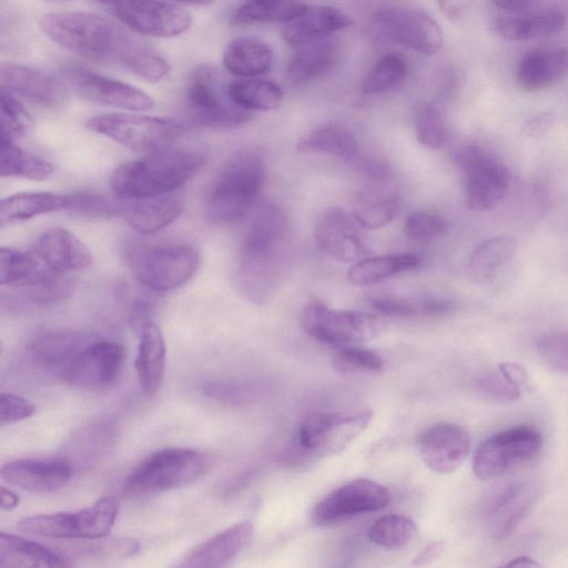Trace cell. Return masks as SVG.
I'll list each match as a JSON object with an SVG mask.
<instances>
[{
	"instance_id": "6f0895ef",
	"label": "cell",
	"mask_w": 568,
	"mask_h": 568,
	"mask_svg": "<svg viewBox=\"0 0 568 568\" xmlns=\"http://www.w3.org/2000/svg\"><path fill=\"white\" fill-rule=\"evenodd\" d=\"M555 116L550 112H541L530 120H528L524 128L523 133L528 138H541L544 136L554 125Z\"/></svg>"
},
{
	"instance_id": "f907efd6",
	"label": "cell",
	"mask_w": 568,
	"mask_h": 568,
	"mask_svg": "<svg viewBox=\"0 0 568 568\" xmlns=\"http://www.w3.org/2000/svg\"><path fill=\"white\" fill-rule=\"evenodd\" d=\"M536 348L541 358L556 372L568 374V333L557 332L539 336Z\"/></svg>"
},
{
	"instance_id": "7a4b0ae2",
	"label": "cell",
	"mask_w": 568,
	"mask_h": 568,
	"mask_svg": "<svg viewBox=\"0 0 568 568\" xmlns=\"http://www.w3.org/2000/svg\"><path fill=\"white\" fill-rule=\"evenodd\" d=\"M203 163L201 152L171 146L119 165L111 174L110 186L119 199L165 195L185 184Z\"/></svg>"
},
{
	"instance_id": "cb8c5ba5",
	"label": "cell",
	"mask_w": 568,
	"mask_h": 568,
	"mask_svg": "<svg viewBox=\"0 0 568 568\" xmlns=\"http://www.w3.org/2000/svg\"><path fill=\"white\" fill-rule=\"evenodd\" d=\"M95 337L88 332L58 328L38 333L28 345L31 359L61 376L74 357Z\"/></svg>"
},
{
	"instance_id": "277c9868",
	"label": "cell",
	"mask_w": 568,
	"mask_h": 568,
	"mask_svg": "<svg viewBox=\"0 0 568 568\" xmlns=\"http://www.w3.org/2000/svg\"><path fill=\"white\" fill-rule=\"evenodd\" d=\"M211 455L190 447L160 449L142 459L126 476L122 494L144 497L187 486L212 467Z\"/></svg>"
},
{
	"instance_id": "003e7915",
	"label": "cell",
	"mask_w": 568,
	"mask_h": 568,
	"mask_svg": "<svg viewBox=\"0 0 568 568\" xmlns=\"http://www.w3.org/2000/svg\"><path fill=\"white\" fill-rule=\"evenodd\" d=\"M51 1H63V0H51Z\"/></svg>"
},
{
	"instance_id": "7402d4cb",
	"label": "cell",
	"mask_w": 568,
	"mask_h": 568,
	"mask_svg": "<svg viewBox=\"0 0 568 568\" xmlns=\"http://www.w3.org/2000/svg\"><path fill=\"white\" fill-rule=\"evenodd\" d=\"M72 476L73 465L63 457L17 459L1 468V478L8 484L40 494L62 488Z\"/></svg>"
},
{
	"instance_id": "6125c7cd",
	"label": "cell",
	"mask_w": 568,
	"mask_h": 568,
	"mask_svg": "<svg viewBox=\"0 0 568 568\" xmlns=\"http://www.w3.org/2000/svg\"><path fill=\"white\" fill-rule=\"evenodd\" d=\"M496 7L515 11L520 10L529 6L531 0H490Z\"/></svg>"
},
{
	"instance_id": "60d3db41",
	"label": "cell",
	"mask_w": 568,
	"mask_h": 568,
	"mask_svg": "<svg viewBox=\"0 0 568 568\" xmlns=\"http://www.w3.org/2000/svg\"><path fill=\"white\" fill-rule=\"evenodd\" d=\"M52 173L53 168L48 161L22 150L13 139L0 135V174L2 178L19 176L43 181Z\"/></svg>"
},
{
	"instance_id": "680465c9",
	"label": "cell",
	"mask_w": 568,
	"mask_h": 568,
	"mask_svg": "<svg viewBox=\"0 0 568 568\" xmlns=\"http://www.w3.org/2000/svg\"><path fill=\"white\" fill-rule=\"evenodd\" d=\"M498 371L511 383L520 388L528 385L529 378L526 369L514 362H503L498 365Z\"/></svg>"
},
{
	"instance_id": "d6a6232c",
	"label": "cell",
	"mask_w": 568,
	"mask_h": 568,
	"mask_svg": "<svg viewBox=\"0 0 568 568\" xmlns=\"http://www.w3.org/2000/svg\"><path fill=\"white\" fill-rule=\"evenodd\" d=\"M71 562L51 548L12 534H0V567H67Z\"/></svg>"
},
{
	"instance_id": "d6986e66",
	"label": "cell",
	"mask_w": 568,
	"mask_h": 568,
	"mask_svg": "<svg viewBox=\"0 0 568 568\" xmlns=\"http://www.w3.org/2000/svg\"><path fill=\"white\" fill-rule=\"evenodd\" d=\"M417 450L428 469L439 475L455 473L470 450L467 430L455 423L439 422L425 428L417 438Z\"/></svg>"
},
{
	"instance_id": "f6af8a7d",
	"label": "cell",
	"mask_w": 568,
	"mask_h": 568,
	"mask_svg": "<svg viewBox=\"0 0 568 568\" xmlns=\"http://www.w3.org/2000/svg\"><path fill=\"white\" fill-rule=\"evenodd\" d=\"M414 128L419 143L429 149H439L447 140L443 115L433 103L424 102L416 108Z\"/></svg>"
},
{
	"instance_id": "3957f363",
	"label": "cell",
	"mask_w": 568,
	"mask_h": 568,
	"mask_svg": "<svg viewBox=\"0 0 568 568\" xmlns=\"http://www.w3.org/2000/svg\"><path fill=\"white\" fill-rule=\"evenodd\" d=\"M265 179L263 156L254 150L233 155L222 168L210 189L206 219L226 224L244 216L257 199Z\"/></svg>"
},
{
	"instance_id": "816d5d0a",
	"label": "cell",
	"mask_w": 568,
	"mask_h": 568,
	"mask_svg": "<svg viewBox=\"0 0 568 568\" xmlns=\"http://www.w3.org/2000/svg\"><path fill=\"white\" fill-rule=\"evenodd\" d=\"M476 384L480 393L498 402H513L521 394V388L511 383L500 372L484 374L477 378Z\"/></svg>"
},
{
	"instance_id": "4316f807",
	"label": "cell",
	"mask_w": 568,
	"mask_h": 568,
	"mask_svg": "<svg viewBox=\"0 0 568 568\" xmlns=\"http://www.w3.org/2000/svg\"><path fill=\"white\" fill-rule=\"evenodd\" d=\"M119 215L141 234H153L174 222L183 211L180 197L173 193L142 199H121Z\"/></svg>"
},
{
	"instance_id": "e7e4bbea",
	"label": "cell",
	"mask_w": 568,
	"mask_h": 568,
	"mask_svg": "<svg viewBox=\"0 0 568 568\" xmlns=\"http://www.w3.org/2000/svg\"><path fill=\"white\" fill-rule=\"evenodd\" d=\"M180 3L193 4V6H209L215 2L216 0H174Z\"/></svg>"
},
{
	"instance_id": "8fae6325",
	"label": "cell",
	"mask_w": 568,
	"mask_h": 568,
	"mask_svg": "<svg viewBox=\"0 0 568 568\" xmlns=\"http://www.w3.org/2000/svg\"><path fill=\"white\" fill-rule=\"evenodd\" d=\"M456 160L465 176V202L474 211H487L505 197L510 172L507 166L479 145H463Z\"/></svg>"
},
{
	"instance_id": "52a82bcc",
	"label": "cell",
	"mask_w": 568,
	"mask_h": 568,
	"mask_svg": "<svg viewBox=\"0 0 568 568\" xmlns=\"http://www.w3.org/2000/svg\"><path fill=\"white\" fill-rule=\"evenodd\" d=\"M541 447V433L532 426L519 425L499 430L476 448L473 471L480 480L504 477L535 460Z\"/></svg>"
},
{
	"instance_id": "5bb4252c",
	"label": "cell",
	"mask_w": 568,
	"mask_h": 568,
	"mask_svg": "<svg viewBox=\"0 0 568 568\" xmlns=\"http://www.w3.org/2000/svg\"><path fill=\"white\" fill-rule=\"evenodd\" d=\"M125 356V348L122 344L94 338L69 364L62 378L75 388L106 389L120 377Z\"/></svg>"
},
{
	"instance_id": "b9f144b4",
	"label": "cell",
	"mask_w": 568,
	"mask_h": 568,
	"mask_svg": "<svg viewBox=\"0 0 568 568\" xmlns=\"http://www.w3.org/2000/svg\"><path fill=\"white\" fill-rule=\"evenodd\" d=\"M225 94L232 103L250 111L274 110L283 101L282 89L275 82L264 79L231 82Z\"/></svg>"
},
{
	"instance_id": "91938a15",
	"label": "cell",
	"mask_w": 568,
	"mask_h": 568,
	"mask_svg": "<svg viewBox=\"0 0 568 568\" xmlns=\"http://www.w3.org/2000/svg\"><path fill=\"white\" fill-rule=\"evenodd\" d=\"M444 541H434L429 544L414 560V565H426L438 558L445 550Z\"/></svg>"
},
{
	"instance_id": "6da1fadb",
	"label": "cell",
	"mask_w": 568,
	"mask_h": 568,
	"mask_svg": "<svg viewBox=\"0 0 568 568\" xmlns=\"http://www.w3.org/2000/svg\"><path fill=\"white\" fill-rule=\"evenodd\" d=\"M40 29L71 52L122 67L150 82L161 81L170 71V64L156 50L93 13H49L41 18Z\"/></svg>"
},
{
	"instance_id": "11a10c76",
	"label": "cell",
	"mask_w": 568,
	"mask_h": 568,
	"mask_svg": "<svg viewBox=\"0 0 568 568\" xmlns=\"http://www.w3.org/2000/svg\"><path fill=\"white\" fill-rule=\"evenodd\" d=\"M371 308L388 317H412L422 314V302L412 303L393 297H377L369 301Z\"/></svg>"
},
{
	"instance_id": "ba28073f",
	"label": "cell",
	"mask_w": 568,
	"mask_h": 568,
	"mask_svg": "<svg viewBox=\"0 0 568 568\" xmlns=\"http://www.w3.org/2000/svg\"><path fill=\"white\" fill-rule=\"evenodd\" d=\"M371 408L345 412L312 413L298 424L295 443L312 457L333 456L347 448L369 426Z\"/></svg>"
},
{
	"instance_id": "7dc6e473",
	"label": "cell",
	"mask_w": 568,
	"mask_h": 568,
	"mask_svg": "<svg viewBox=\"0 0 568 568\" xmlns=\"http://www.w3.org/2000/svg\"><path fill=\"white\" fill-rule=\"evenodd\" d=\"M333 367L344 374L377 373L384 367L383 358L375 352L348 347L336 353L332 358Z\"/></svg>"
},
{
	"instance_id": "03108f58",
	"label": "cell",
	"mask_w": 568,
	"mask_h": 568,
	"mask_svg": "<svg viewBox=\"0 0 568 568\" xmlns=\"http://www.w3.org/2000/svg\"><path fill=\"white\" fill-rule=\"evenodd\" d=\"M97 1H100V2H103V3H116L119 0H97Z\"/></svg>"
},
{
	"instance_id": "2e32d148",
	"label": "cell",
	"mask_w": 568,
	"mask_h": 568,
	"mask_svg": "<svg viewBox=\"0 0 568 568\" xmlns=\"http://www.w3.org/2000/svg\"><path fill=\"white\" fill-rule=\"evenodd\" d=\"M113 6L114 13L125 26L144 36L178 37L192 23L187 11L163 0H119Z\"/></svg>"
},
{
	"instance_id": "ee69618b",
	"label": "cell",
	"mask_w": 568,
	"mask_h": 568,
	"mask_svg": "<svg viewBox=\"0 0 568 568\" xmlns=\"http://www.w3.org/2000/svg\"><path fill=\"white\" fill-rule=\"evenodd\" d=\"M418 532L410 518L389 514L374 521L367 531L369 540L385 549H400L409 545Z\"/></svg>"
},
{
	"instance_id": "ffe728a7",
	"label": "cell",
	"mask_w": 568,
	"mask_h": 568,
	"mask_svg": "<svg viewBox=\"0 0 568 568\" xmlns=\"http://www.w3.org/2000/svg\"><path fill=\"white\" fill-rule=\"evenodd\" d=\"M357 224L352 214L338 207H329L315 222V241L331 257L342 262H357L369 254Z\"/></svg>"
},
{
	"instance_id": "c3c4849f",
	"label": "cell",
	"mask_w": 568,
	"mask_h": 568,
	"mask_svg": "<svg viewBox=\"0 0 568 568\" xmlns=\"http://www.w3.org/2000/svg\"><path fill=\"white\" fill-rule=\"evenodd\" d=\"M32 119L17 97L7 90L1 92V134L11 139L24 135Z\"/></svg>"
},
{
	"instance_id": "f5cc1de1",
	"label": "cell",
	"mask_w": 568,
	"mask_h": 568,
	"mask_svg": "<svg viewBox=\"0 0 568 568\" xmlns=\"http://www.w3.org/2000/svg\"><path fill=\"white\" fill-rule=\"evenodd\" d=\"M138 549L139 545L134 540L115 539L91 544L83 549L80 548L79 554L94 559H116L131 556L136 552Z\"/></svg>"
},
{
	"instance_id": "681fc988",
	"label": "cell",
	"mask_w": 568,
	"mask_h": 568,
	"mask_svg": "<svg viewBox=\"0 0 568 568\" xmlns=\"http://www.w3.org/2000/svg\"><path fill=\"white\" fill-rule=\"evenodd\" d=\"M67 211L87 217H111L119 215L118 203L93 193L74 192L68 194Z\"/></svg>"
},
{
	"instance_id": "7bdbcfd3",
	"label": "cell",
	"mask_w": 568,
	"mask_h": 568,
	"mask_svg": "<svg viewBox=\"0 0 568 568\" xmlns=\"http://www.w3.org/2000/svg\"><path fill=\"white\" fill-rule=\"evenodd\" d=\"M409 67L398 53H387L376 61L365 75L361 90L365 94H381L399 87L407 78Z\"/></svg>"
},
{
	"instance_id": "74e56055",
	"label": "cell",
	"mask_w": 568,
	"mask_h": 568,
	"mask_svg": "<svg viewBox=\"0 0 568 568\" xmlns=\"http://www.w3.org/2000/svg\"><path fill=\"white\" fill-rule=\"evenodd\" d=\"M303 0H245L231 14L233 24L290 22L307 10Z\"/></svg>"
},
{
	"instance_id": "e0dca14e",
	"label": "cell",
	"mask_w": 568,
	"mask_h": 568,
	"mask_svg": "<svg viewBox=\"0 0 568 568\" xmlns=\"http://www.w3.org/2000/svg\"><path fill=\"white\" fill-rule=\"evenodd\" d=\"M63 77L78 95L97 104L129 111H146L154 106L152 98L139 88L81 67L65 68Z\"/></svg>"
},
{
	"instance_id": "1f68e13d",
	"label": "cell",
	"mask_w": 568,
	"mask_h": 568,
	"mask_svg": "<svg viewBox=\"0 0 568 568\" xmlns=\"http://www.w3.org/2000/svg\"><path fill=\"white\" fill-rule=\"evenodd\" d=\"M389 184L367 183V186L355 195L352 215L359 225L379 229L394 220L400 200Z\"/></svg>"
},
{
	"instance_id": "9c48e42d",
	"label": "cell",
	"mask_w": 568,
	"mask_h": 568,
	"mask_svg": "<svg viewBox=\"0 0 568 568\" xmlns=\"http://www.w3.org/2000/svg\"><path fill=\"white\" fill-rule=\"evenodd\" d=\"M87 126L116 143L141 153L171 148L183 126L172 120L129 113H108L90 118Z\"/></svg>"
},
{
	"instance_id": "4fadbf2b",
	"label": "cell",
	"mask_w": 568,
	"mask_h": 568,
	"mask_svg": "<svg viewBox=\"0 0 568 568\" xmlns=\"http://www.w3.org/2000/svg\"><path fill=\"white\" fill-rule=\"evenodd\" d=\"M301 324L310 336L327 344L362 343L378 333V323L373 315L331 308L320 301L304 307Z\"/></svg>"
},
{
	"instance_id": "83f0119b",
	"label": "cell",
	"mask_w": 568,
	"mask_h": 568,
	"mask_svg": "<svg viewBox=\"0 0 568 568\" xmlns=\"http://www.w3.org/2000/svg\"><path fill=\"white\" fill-rule=\"evenodd\" d=\"M568 74V47L534 49L516 68L518 85L528 92L544 90Z\"/></svg>"
},
{
	"instance_id": "9a60e30c",
	"label": "cell",
	"mask_w": 568,
	"mask_h": 568,
	"mask_svg": "<svg viewBox=\"0 0 568 568\" xmlns=\"http://www.w3.org/2000/svg\"><path fill=\"white\" fill-rule=\"evenodd\" d=\"M388 489L371 479H354L331 491L311 511L315 525L325 526L354 516L385 508Z\"/></svg>"
},
{
	"instance_id": "d4e9b609",
	"label": "cell",
	"mask_w": 568,
	"mask_h": 568,
	"mask_svg": "<svg viewBox=\"0 0 568 568\" xmlns=\"http://www.w3.org/2000/svg\"><path fill=\"white\" fill-rule=\"evenodd\" d=\"M54 273L71 275L92 264L89 248L71 232L61 227L43 232L31 247Z\"/></svg>"
},
{
	"instance_id": "bcb514c9",
	"label": "cell",
	"mask_w": 568,
	"mask_h": 568,
	"mask_svg": "<svg viewBox=\"0 0 568 568\" xmlns=\"http://www.w3.org/2000/svg\"><path fill=\"white\" fill-rule=\"evenodd\" d=\"M447 221L433 212L417 210L410 212L404 223L406 236L415 242H429L445 234Z\"/></svg>"
},
{
	"instance_id": "7c38bea8",
	"label": "cell",
	"mask_w": 568,
	"mask_h": 568,
	"mask_svg": "<svg viewBox=\"0 0 568 568\" xmlns=\"http://www.w3.org/2000/svg\"><path fill=\"white\" fill-rule=\"evenodd\" d=\"M369 27L378 39L402 44L426 55L436 54L444 44L440 26L418 9L377 10L369 19Z\"/></svg>"
},
{
	"instance_id": "e575fe53",
	"label": "cell",
	"mask_w": 568,
	"mask_h": 568,
	"mask_svg": "<svg viewBox=\"0 0 568 568\" xmlns=\"http://www.w3.org/2000/svg\"><path fill=\"white\" fill-rule=\"evenodd\" d=\"M273 62V49L254 37L232 40L224 50L225 69L239 77H256L266 73Z\"/></svg>"
},
{
	"instance_id": "30bf717a",
	"label": "cell",
	"mask_w": 568,
	"mask_h": 568,
	"mask_svg": "<svg viewBox=\"0 0 568 568\" xmlns=\"http://www.w3.org/2000/svg\"><path fill=\"white\" fill-rule=\"evenodd\" d=\"M217 73L209 65L196 68L185 88L190 122L206 129H235L248 122L253 112L222 100Z\"/></svg>"
},
{
	"instance_id": "836d02e7",
	"label": "cell",
	"mask_w": 568,
	"mask_h": 568,
	"mask_svg": "<svg viewBox=\"0 0 568 568\" xmlns=\"http://www.w3.org/2000/svg\"><path fill=\"white\" fill-rule=\"evenodd\" d=\"M566 18L560 11H546L523 17H501L491 23L493 32L508 41L549 38L562 31Z\"/></svg>"
},
{
	"instance_id": "4dcf8cb0",
	"label": "cell",
	"mask_w": 568,
	"mask_h": 568,
	"mask_svg": "<svg viewBox=\"0 0 568 568\" xmlns=\"http://www.w3.org/2000/svg\"><path fill=\"white\" fill-rule=\"evenodd\" d=\"M140 342L135 357L138 379L146 397H153L163 381L166 348L160 328L148 322L140 331Z\"/></svg>"
},
{
	"instance_id": "ac0fdd59",
	"label": "cell",
	"mask_w": 568,
	"mask_h": 568,
	"mask_svg": "<svg viewBox=\"0 0 568 568\" xmlns=\"http://www.w3.org/2000/svg\"><path fill=\"white\" fill-rule=\"evenodd\" d=\"M539 488L531 481H508L494 488L484 504V519L493 538L507 537L537 501Z\"/></svg>"
},
{
	"instance_id": "f1b7e54d",
	"label": "cell",
	"mask_w": 568,
	"mask_h": 568,
	"mask_svg": "<svg viewBox=\"0 0 568 568\" xmlns=\"http://www.w3.org/2000/svg\"><path fill=\"white\" fill-rule=\"evenodd\" d=\"M285 73L294 84H306L332 72L342 58V45L335 39H321L296 48Z\"/></svg>"
},
{
	"instance_id": "8992f818",
	"label": "cell",
	"mask_w": 568,
	"mask_h": 568,
	"mask_svg": "<svg viewBox=\"0 0 568 568\" xmlns=\"http://www.w3.org/2000/svg\"><path fill=\"white\" fill-rule=\"evenodd\" d=\"M119 509V499L105 496L79 510L26 517L18 523L17 528L47 538L97 540L111 531Z\"/></svg>"
},
{
	"instance_id": "ab89813d",
	"label": "cell",
	"mask_w": 568,
	"mask_h": 568,
	"mask_svg": "<svg viewBox=\"0 0 568 568\" xmlns=\"http://www.w3.org/2000/svg\"><path fill=\"white\" fill-rule=\"evenodd\" d=\"M517 242L507 235L493 236L480 243L471 253L467 271L479 283L493 280L496 272L515 254Z\"/></svg>"
},
{
	"instance_id": "603a6c76",
	"label": "cell",
	"mask_w": 568,
	"mask_h": 568,
	"mask_svg": "<svg viewBox=\"0 0 568 568\" xmlns=\"http://www.w3.org/2000/svg\"><path fill=\"white\" fill-rule=\"evenodd\" d=\"M0 79L3 90L41 106H55L67 98V87L58 78L22 64L2 62Z\"/></svg>"
},
{
	"instance_id": "8d00e7d4",
	"label": "cell",
	"mask_w": 568,
	"mask_h": 568,
	"mask_svg": "<svg viewBox=\"0 0 568 568\" xmlns=\"http://www.w3.org/2000/svg\"><path fill=\"white\" fill-rule=\"evenodd\" d=\"M68 194L23 192L10 195L0 203V225L22 222L41 214L65 210Z\"/></svg>"
},
{
	"instance_id": "9f6ffc18",
	"label": "cell",
	"mask_w": 568,
	"mask_h": 568,
	"mask_svg": "<svg viewBox=\"0 0 568 568\" xmlns=\"http://www.w3.org/2000/svg\"><path fill=\"white\" fill-rule=\"evenodd\" d=\"M475 0H437L443 14L454 22L463 21L474 8Z\"/></svg>"
},
{
	"instance_id": "be15d7a7",
	"label": "cell",
	"mask_w": 568,
	"mask_h": 568,
	"mask_svg": "<svg viewBox=\"0 0 568 568\" xmlns=\"http://www.w3.org/2000/svg\"><path fill=\"white\" fill-rule=\"evenodd\" d=\"M505 567H539L540 565L531 557L518 556L504 565Z\"/></svg>"
},
{
	"instance_id": "44dd1931",
	"label": "cell",
	"mask_w": 568,
	"mask_h": 568,
	"mask_svg": "<svg viewBox=\"0 0 568 568\" xmlns=\"http://www.w3.org/2000/svg\"><path fill=\"white\" fill-rule=\"evenodd\" d=\"M282 254L241 247L234 282L245 298L263 304L272 296L281 276Z\"/></svg>"
},
{
	"instance_id": "94428289",
	"label": "cell",
	"mask_w": 568,
	"mask_h": 568,
	"mask_svg": "<svg viewBox=\"0 0 568 568\" xmlns=\"http://www.w3.org/2000/svg\"><path fill=\"white\" fill-rule=\"evenodd\" d=\"M0 507L2 510H12L20 504L19 496L11 489L1 487L0 488Z\"/></svg>"
},
{
	"instance_id": "f35d334b",
	"label": "cell",
	"mask_w": 568,
	"mask_h": 568,
	"mask_svg": "<svg viewBox=\"0 0 568 568\" xmlns=\"http://www.w3.org/2000/svg\"><path fill=\"white\" fill-rule=\"evenodd\" d=\"M419 264V257L413 254L366 256L349 267L347 278L357 286L372 285L415 268Z\"/></svg>"
},
{
	"instance_id": "db71d44e",
	"label": "cell",
	"mask_w": 568,
	"mask_h": 568,
	"mask_svg": "<svg viewBox=\"0 0 568 568\" xmlns=\"http://www.w3.org/2000/svg\"><path fill=\"white\" fill-rule=\"evenodd\" d=\"M36 406L28 398L12 393L1 394L0 425H11L32 416Z\"/></svg>"
},
{
	"instance_id": "5b68a950",
	"label": "cell",
	"mask_w": 568,
	"mask_h": 568,
	"mask_svg": "<svg viewBox=\"0 0 568 568\" xmlns=\"http://www.w3.org/2000/svg\"><path fill=\"white\" fill-rule=\"evenodd\" d=\"M126 264L145 288L168 292L186 283L197 271V251L186 244H138L125 253Z\"/></svg>"
},
{
	"instance_id": "484cf974",
	"label": "cell",
	"mask_w": 568,
	"mask_h": 568,
	"mask_svg": "<svg viewBox=\"0 0 568 568\" xmlns=\"http://www.w3.org/2000/svg\"><path fill=\"white\" fill-rule=\"evenodd\" d=\"M254 527L248 520L236 523L191 549L181 567L214 568L232 562L250 544Z\"/></svg>"
},
{
	"instance_id": "d590c367",
	"label": "cell",
	"mask_w": 568,
	"mask_h": 568,
	"mask_svg": "<svg viewBox=\"0 0 568 568\" xmlns=\"http://www.w3.org/2000/svg\"><path fill=\"white\" fill-rule=\"evenodd\" d=\"M301 152H323L336 155L353 164L362 154L355 135L344 125L325 123L305 135L296 143Z\"/></svg>"
},
{
	"instance_id": "f546056e",
	"label": "cell",
	"mask_w": 568,
	"mask_h": 568,
	"mask_svg": "<svg viewBox=\"0 0 568 568\" xmlns=\"http://www.w3.org/2000/svg\"><path fill=\"white\" fill-rule=\"evenodd\" d=\"M353 20L338 9L318 6L307 8L300 17L287 22L282 38L292 48L324 39L332 33L349 28Z\"/></svg>"
}]
</instances>
